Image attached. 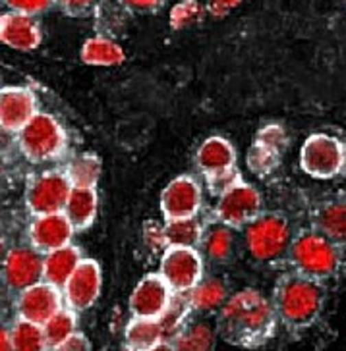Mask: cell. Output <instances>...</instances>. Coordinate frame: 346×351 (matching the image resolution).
I'll return each mask as SVG.
<instances>
[{"mask_svg":"<svg viewBox=\"0 0 346 351\" xmlns=\"http://www.w3.org/2000/svg\"><path fill=\"white\" fill-rule=\"evenodd\" d=\"M277 309L255 289H242L222 305L217 317V332L232 346L257 350L277 330Z\"/></svg>","mask_w":346,"mask_h":351,"instance_id":"obj_1","label":"cell"},{"mask_svg":"<svg viewBox=\"0 0 346 351\" xmlns=\"http://www.w3.org/2000/svg\"><path fill=\"white\" fill-rule=\"evenodd\" d=\"M325 303V288L321 282L305 276H288L275 291V309L284 326L300 330L319 319Z\"/></svg>","mask_w":346,"mask_h":351,"instance_id":"obj_2","label":"cell"},{"mask_svg":"<svg viewBox=\"0 0 346 351\" xmlns=\"http://www.w3.org/2000/svg\"><path fill=\"white\" fill-rule=\"evenodd\" d=\"M290 258L300 276L321 280L333 276L338 269L341 255L335 241H331L319 232H305L292 241Z\"/></svg>","mask_w":346,"mask_h":351,"instance_id":"obj_3","label":"cell"},{"mask_svg":"<svg viewBox=\"0 0 346 351\" xmlns=\"http://www.w3.org/2000/svg\"><path fill=\"white\" fill-rule=\"evenodd\" d=\"M18 143L23 155L33 162H47L62 155L66 134L60 122L47 112H37L30 124L18 134Z\"/></svg>","mask_w":346,"mask_h":351,"instance_id":"obj_4","label":"cell"},{"mask_svg":"<svg viewBox=\"0 0 346 351\" xmlns=\"http://www.w3.org/2000/svg\"><path fill=\"white\" fill-rule=\"evenodd\" d=\"M346 162V153L343 143L325 134H315L305 139L302 153H300V165L305 174L319 180L335 178Z\"/></svg>","mask_w":346,"mask_h":351,"instance_id":"obj_5","label":"cell"},{"mask_svg":"<svg viewBox=\"0 0 346 351\" xmlns=\"http://www.w3.org/2000/svg\"><path fill=\"white\" fill-rule=\"evenodd\" d=\"M248 247L260 261L281 257L290 245V226L281 215H263L248 226Z\"/></svg>","mask_w":346,"mask_h":351,"instance_id":"obj_6","label":"cell"},{"mask_svg":"<svg viewBox=\"0 0 346 351\" xmlns=\"http://www.w3.org/2000/svg\"><path fill=\"white\" fill-rule=\"evenodd\" d=\"M72 189V182L66 172H43L33 178L27 187V208L35 217L64 213Z\"/></svg>","mask_w":346,"mask_h":351,"instance_id":"obj_7","label":"cell"},{"mask_svg":"<svg viewBox=\"0 0 346 351\" xmlns=\"http://www.w3.org/2000/svg\"><path fill=\"white\" fill-rule=\"evenodd\" d=\"M163 280L174 293H188L201 282L203 261L198 249L168 247L161 258Z\"/></svg>","mask_w":346,"mask_h":351,"instance_id":"obj_8","label":"cell"},{"mask_svg":"<svg viewBox=\"0 0 346 351\" xmlns=\"http://www.w3.org/2000/svg\"><path fill=\"white\" fill-rule=\"evenodd\" d=\"M217 217L224 226H250L262 217V195L246 182H240L219 199Z\"/></svg>","mask_w":346,"mask_h":351,"instance_id":"obj_9","label":"cell"},{"mask_svg":"<svg viewBox=\"0 0 346 351\" xmlns=\"http://www.w3.org/2000/svg\"><path fill=\"white\" fill-rule=\"evenodd\" d=\"M62 303L64 291L43 280L32 288L20 291V298L16 303L18 319L45 326L58 311L64 309Z\"/></svg>","mask_w":346,"mask_h":351,"instance_id":"obj_10","label":"cell"},{"mask_svg":"<svg viewBox=\"0 0 346 351\" xmlns=\"http://www.w3.org/2000/svg\"><path fill=\"white\" fill-rule=\"evenodd\" d=\"M174 291L161 274H147L137 282V286L130 295V313L134 319L159 320L167 313Z\"/></svg>","mask_w":346,"mask_h":351,"instance_id":"obj_11","label":"cell"},{"mask_svg":"<svg viewBox=\"0 0 346 351\" xmlns=\"http://www.w3.org/2000/svg\"><path fill=\"white\" fill-rule=\"evenodd\" d=\"M201 208V187L192 176H178L161 193V210L168 220L194 218Z\"/></svg>","mask_w":346,"mask_h":351,"instance_id":"obj_12","label":"cell"},{"mask_svg":"<svg viewBox=\"0 0 346 351\" xmlns=\"http://www.w3.org/2000/svg\"><path fill=\"white\" fill-rule=\"evenodd\" d=\"M45 257L35 247H12L4 258V282L8 288L23 289L32 288L43 282Z\"/></svg>","mask_w":346,"mask_h":351,"instance_id":"obj_13","label":"cell"},{"mask_svg":"<svg viewBox=\"0 0 346 351\" xmlns=\"http://www.w3.org/2000/svg\"><path fill=\"white\" fill-rule=\"evenodd\" d=\"M101 269L91 258H84L80 267L76 269L72 278L64 286V301L68 303V309L87 311L93 305L101 293Z\"/></svg>","mask_w":346,"mask_h":351,"instance_id":"obj_14","label":"cell"},{"mask_svg":"<svg viewBox=\"0 0 346 351\" xmlns=\"http://www.w3.org/2000/svg\"><path fill=\"white\" fill-rule=\"evenodd\" d=\"M37 114L35 95L25 87H4L0 93V125L4 132L20 134Z\"/></svg>","mask_w":346,"mask_h":351,"instance_id":"obj_15","label":"cell"},{"mask_svg":"<svg viewBox=\"0 0 346 351\" xmlns=\"http://www.w3.org/2000/svg\"><path fill=\"white\" fill-rule=\"evenodd\" d=\"M0 39L14 51H35L43 41L41 23L35 20V16L4 12L0 20Z\"/></svg>","mask_w":346,"mask_h":351,"instance_id":"obj_16","label":"cell"},{"mask_svg":"<svg viewBox=\"0 0 346 351\" xmlns=\"http://www.w3.org/2000/svg\"><path fill=\"white\" fill-rule=\"evenodd\" d=\"M73 232L76 230L72 222L64 213L43 215V217H35L30 226V241H32V247L47 255L51 251L70 245Z\"/></svg>","mask_w":346,"mask_h":351,"instance_id":"obj_17","label":"cell"},{"mask_svg":"<svg viewBox=\"0 0 346 351\" xmlns=\"http://www.w3.org/2000/svg\"><path fill=\"white\" fill-rule=\"evenodd\" d=\"M317 232L338 243H346V195L333 197L315 213Z\"/></svg>","mask_w":346,"mask_h":351,"instance_id":"obj_18","label":"cell"},{"mask_svg":"<svg viewBox=\"0 0 346 351\" xmlns=\"http://www.w3.org/2000/svg\"><path fill=\"white\" fill-rule=\"evenodd\" d=\"M84 258L80 255V249L73 245H66L62 249H56L45 255V270L43 280L53 284L56 288H64L66 282L72 278L76 269L80 267Z\"/></svg>","mask_w":346,"mask_h":351,"instance_id":"obj_19","label":"cell"},{"mask_svg":"<svg viewBox=\"0 0 346 351\" xmlns=\"http://www.w3.org/2000/svg\"><path fill=\"white\" fill-rule=\"evenodd\" d=\"M234 162H236V153H234L232 145L222 137L205 139L196 156V165L205 176L232 168Z\"/></svg>","mask_w":346,"mask_h":351,"instance_id":"obj_20","label":"cell"},{"mask_svg":"<svg viewBox=\"0 0 346 351\" xmlns=\"http://www.w3.org/2000/svg\"><path fill=\"white\" fill-rule=\"evenodd\" d=\"M165 340L161 322L155 319H132L124 330V343L134 351H151Z\"/></svg>","mask_w":346,"mask_h":351,"instance_id":"obj_21","label":"cell"},{"mask_svg":"<svg viewBox=\"0 0 346 351\" xmlns=\"http://www.w3.org/2000/svg\"><path fill=\"white\" fill-rule=\"evenodd\" d=\"M97 213V193L91 187H73L64 207V215L72 222L73 230L91 226Z\"/></svg>","mask_w":346,"mask_h":351,"instance_id":"obj_22","label":"cell"},{"mask_svg":"<svg viewBox=\"0 0 346 351\" xmlns=\"http://www.w3.org/2000/svg\"><path fill=\"white\" fill-rule=\"evenodd\" d=\"M124 58L122 47L103 35L87 39L82 47V60L89 66H116L124 62Z\"/></svg>","mask_w":346,"mask_h":351,"instance_id":"obj_23","label":"cell"},{"mask_svg":"<svg viewBox=\"0 0 346 351\" xmlns=\"http://www.w3.org/2000/svg\"><path fill=\"white\" fill-rule=\"evenodd\" d=\"M217 334L207 322H186V326L170 340L176 351H215Z\"/></svg>","mask_w":346,"mask_h":351,"instance_id":"obj_24","label":"cell"},{"mask_svg":"<svg viewBox=\"0 0 346 351\" xmlns=\"http://www.w3.org/2000/svg\"><path fill=\"white\" fill-rule=\"evenodd\" d=\"M188 295L189 303H192V311H198V313L220 311L222 305L229 301V298H227V286L219 278L201 280L196 288L188 291Z\"/></svg>","mask_w":346,"mask_h":351,"instance_id":"obj_25","label":"cell"},{"mask_svg":"<svg viewBox=\"0 0 346 351\" xmlns=\"http://www.w3.org/2000/svg\"><path fill=\"white\" fill-rule=\"evenodd\" d=\"M167 230L168 247H192L203 239V228L200 220L194 218H182V220H168L165 224Z\"/></svg>","mask_w":346,"mask_h":351,"instance_id":"obj_26","label":"cell"},{"mask_svg":"<svg viewBox=\"0 0 346 351\" xmlns=\"http://www.w3.org/2000/svg\"><path fill=\"white\" fill-rule=\"evenodd\" d=\"M14 351H49L51 346L45 338L43 326L18 319L10 328Z\"/></svg>","mask_w":346,"mask_h":351,"instance_id":"obj_27","label":"cell"},{"mask_svg":"<svg viewBox=\"0 0 346 351\" xmlns=\"http://www.w3.org/2000/svg\"><path fill=\"white\" fill-rule=\"evenodd\" d=\"M189 311H192V303H189L188 293H174L167 313L159 319L165 332V340L170 341L186 326V317Z\"/></svg>","mask_w":346,"mask_h":351,"instance_id":"obj_28","label":"cell"},{"mask_svg":"<svg viewBox=\"0 0 346 351\" xmlns=\"http://www.w3.org/2000/svg\"><path fill=\"white\" fill-rule=\"evenodd\" d=\"M66 176L70 178L73 187H91L99 182L101 176V160L93 155H80L73 158L66 168Z\"/></svg>","mask_w":346,"mask_h":351,"instance_id":"obj_29","label":"cell"},{"mask_svg":"<svg viewBox=\"0 0 346 351\" xmlns=\"http://www.w3.org/2000/svg\"><path fill=\"white\" fill-rule=\"evenodd\" d=\"M76 328H78L76 311L62 309L58 311L53 319L43 326V332H45V338H47L51 350H53V348L60 346V343L68 340V338H72L73 334H76Z\"/></svg>","mask_w":346,"mask_h":351,"instance_id":"obj_30","label":"cell"},{"mask_svg":"<svg viewBox=\"0 0 346 351\" xmlns=\"http://www.w3.org/2000/svg\"><path fill=\"white\" fill-rule=\"evenodd\" d=\"M203 245H205V253L213 261H224V258L231 257L232 236L229 226L211 228L205 239H203Z\"/></svg>","mask_w":346,"mask_h":351,"instance_id":"obj_31","label":"cell"},{"mask_svg":"<svg viewBox=\"0 0 346 351\" xmlns=\"http://www.w3.org/2000/svg\"><path fill=\"white\" fill-rule=\"evenodd\" d=\"M203 16V6L198 0H180L170 10V25L174 29H186L198 23Z\"/></svg>","mask_w":346,"mask_h":351,"instance_id":"obj_32","label":"cell"},{"mask_svg":"<svg viewBox=\"0 0 346 351\" xmlns=\"http://www.w3.org/2000/svg\"><path fill=\"white\" fill-rule=\"evenodd\" d=\"M277 162H279V153L255 141V145L250 149V155H248V165L253 172L260 176L269 174L277 166Z\"/></svg>","mask_w":346,"mask_h":351,"instance_id":"obj_33","label":"cell"},{"mask_svg":"<svg viewBox=\"0 0 346 351\" xmlns=\"http://www.w3.org/2000/svg\"><path fill=\"white\" fill-rule=\"evenodd\" d=\"M240 174L238 170L232 166V168H227V170H220V172H215V174L207 176V186H209V191L213 195L222 197L229 189L240 184Z\"/></svg>","mask_w":346,"mask_h":351,"instance_id":"obj_34","label":"cell"},{"mask_svg":"<svg viewBox=\"0 0 346 351\" xmlns=\"http://www.w3.org/2000/svg\"><path fill=\"white\" fill-rule=\"evenodd\" d=\"M4 6H8L10 12H20L27 16H39L53 8L56 0H2Z\"/></svg>","mask_w":346,"mask_h":351,"instance_id":"obj_35","label":"cell"},{"mask_svg":"<svg viewBox=\"0 0 346 351\" xmlns=\"http://www.w3.org/2000/svg\"><path fill=\"white\" fill-rule=\"evenodd\" d=\"M143 241L151 251H167V230L165 226H161L155 220H149L143 226Z\"/></svg>","mask_w":346,"mask_h":351,"instance_id":"obj_36","label":"cell"},{"mask_svg":"<svg viewBox=\"0 0 346 351\" xmlns=\"http://www.w3.org/2000/svg\"><path fill=\"white\" fill-rule=\"evenodd\" d=\"M257 143L265 145L281 155V151L286 147V134L281 125H267L257 134Z\"/></svg>","mask_w":346,"mask_h":351,"instance_id":"obj_37","label":"cell"},{"mask_svg":"<svg viewBox=\"0 0 346 351\" xmlns=\"http://www.w3.org/2000/svg\"><path fill=\"white\" fill-rule=\"evenodd\" d=\"M56 4L72 18H87L99 6V0H56Z\"/></svg>","mask_w":346,"mask_h":351,"instance_id":"obj_38","label":"cell"},{"mask_svg":"<svg viewBox=\"0 0 346 351\" xmlns=\"http://www.w3.org/2000/svg\"><path fill=\"white\" fill-rule=\"evenodd\" d=\"M116 2L132 14H155L167 4V0H116Z\"/></svg>","mask_w":346,"mask_h":351,"instance_id":"obj_39","label":"cell"},{"mask_svg":"<svg viewBox=\"0 0 346 351\" xmlns=\"http://www.w3.org/2000/svg\"><path fill=\"white\" fill-rule=\"evenodd\" d=\"M51 351H91V341L85 334L76 332L72 338H68V340L62 341L60 346H56Z\"/></svg>","mask_w":346,"mask_h":351,"instance_id":"obj_40","label":"cell"},{"mask_svg":"<svg viewBox=\"0 0 346 351\" xmlns=\"http://www.w3.org/2000/svg\"><path fill=\"white\" fill-rule=\"evenodd\" d=\"M242 0H207V12L213 18H224L227 14H231Z\"/></svg>","mask_w":346,"mask_h":351,"instance_id":"obj_41","label":"cell"},{"mask_svg":"<svg viewBox=\"0 0 346 351\" xmlns=\"http://www.w3.org/2000/svg\"><path fill=\"white\" fill-rule=\"evenodd\" d=\"M0 351H14V346H12L10 328H2V340H0Z\"/></svg>","mask_w":346,"mask_h":351,"instance_id":"obj_42","label":"cell"},{"mask_svg":"<svg viewBox=\"0 0 346 351\" xmlns=\"http://www.w3.org/2000/svg\"><path fill=\"white\" fill-rule=\"evenodd\" d=\"M151 351H176V350H174V346H172L170 341H161V343L155 346Z\"/></svg>","mask_w":346,"mask_h":351,"instance_id":"obj_43","label":"cell"},{"mask_svg":"<svg viewBox=\"0 0 346 351\" xmlns=\"http://www.w3.org/2000/svg\"><path fill=\"white\" fill-rule=\"evenodd\" d=\"M120 351H134V350H130V348H124V350H120Z\"/></svg>","mask_w":346,"mask_h":351,"instance_id":"obj_44","label":"cell"}]
</instances>
